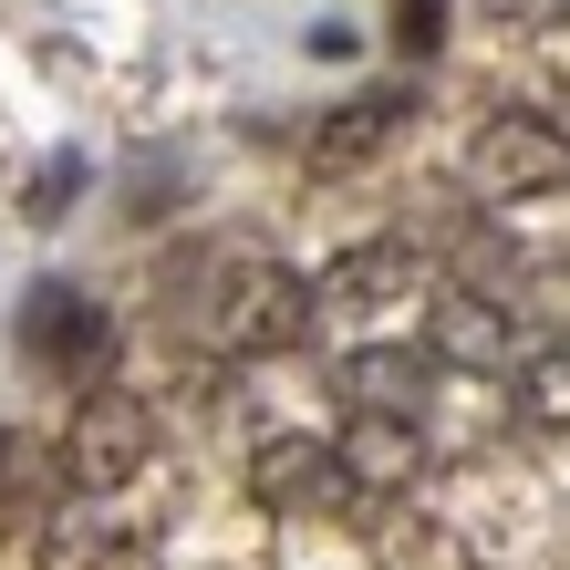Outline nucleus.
Returning a JSON list of instances; mask_svg holds the SVG:
<instances>
[{
    "mask_svg": "<svg viewBox=\"0 0 570 570\" xmlns=\"http://www.w3.org/2000/svg\"><path fill=\"white\" fill-rule=\"evenodd\" d=\"M62 478H73L83 498H115V488H136L146 466H156V415L136 405L125 384H94L83 405H73V425H62Z\"/></svg>",
    "mask_w": 570,
    "mask_h": 570,
    "instance_id": "nucleus-1",
    "label": "nucleus"
},
{
    "mask_svg": "<svg viewBox=\"0 0 570 570\" xmlns=\"http://www.w3.org/2000/svg\"><path fill=\"white\" fill-rule=\"evenodd\" d=\"M312 312H322V291L301 281V271L249 259V271L218 281V301H208V343L218 353H291L301 332H312Z\"/></svg>",
    "mask_w": 570,
    "mask_h": 570,
    "instance_id": "nucleus-2",
    "label": "nucleus"
},
{
    "mask_svg": "<svg viewBox=\"0 0 570 570\" xmlns=\"http://www.w3.org/2000/svg\"><path fill=\"white\" fill-rule=\"evenodd\" d=\"M466 187L478 197H550V187H570V146L550 136V115H488L466 136Z\"/></svg>",
    "mask_w": 570,
    "mask_h": 570,
    "instance_id": "nucleus-3",
    "label": "nucleus"
},
{
    "mask_svg": "<svg viewBox=\"0 0 570 570\" xmlns=\"http://www.w3.org/2000/svg\"><path fill=\"white\" fill-rule=\"evenodd\" d=\"M249 498L259 509H281V519H322V509H343V456H332V435H271V446L249 456Z\"/></svg>",
    "mask_w": 570,
    "mask_h": 570,
    "instance_id": "nucleus-4",
    "label": "nucleus"
},
{
    "mask_svg": "<svg viewBox=\"0 0 570 570\" xmlns=\"http://www.w3.org/2000/svg\"><path fill=\"white\" fill-rule=\"evenodd\" d=\"M21 353L31 363H52V374H105V363H115V322L105 312H94V301L83 291H31L21 301Z\"/></svg>",
    "mask_w": 570,
    "mask_h": 570,
    "instance_id": "nucleus-5",
    "label": "nucleus"
},
{
    "mask_svg": "<svg viewBox=\"0 0 570 570\" xmlns=\"http://www.w3.org/2000/svg\"><path fill=\"white\" fill-rule=\"evenodd\" d=\"M332 456H343V488L353 498H405L425 478V446L405 415H353L343 435H332Z\"/></svg>",
    "mask_w": 570,
    "mask_h": 570,
    "instance_id": "nucleus-6",
    "label": "nucleus"
},
{
    "mask_svg": "<svg viewBox=\"0 0 570 570\" xmlns=\"http://www.w3.org/2000/svg\"><path fill=\"white\" fill-rule=\"evenodd\" d=\"M425 384H435V363L405 353V343H363V353H343V394H353V415H405V425H415Z\"/></svg>",
    "mask_w": 570,
    "mask_h": 570,
    "instance_id": "nucleus-7",
    "label": "nucleus"
},
{
    "mask_svg": "<svg viewBox=\"0 0 570 570\" xmlns=\"http://www.w3.org/2000/svg\"><path fill=\"white\" fill-rule=\"evenodd\" d=\"M405 94H353V105H332L322 125H312V166H332V177H343V166H363V156H384L394 136H405Z\"/></svg>",
    "mask_w": 570,
    "mask_h": 570,
    "instance_id": "nucleus-8",
    "label": "nucleus"
},
{
    "mask_svg": "<svg viewBox=\"0 0 570 570\" xmlns=\"http://www.w3.org/2000/svg\"><path fill=\"white\" fill-rule=\"evenodd\" d=\"M42 570H156V550L115 519H52L42 529Z\"/></svg>",
    "mask_w": 570,
    "mask_h": 570,
    "instance_id": "nucleus-9",
    "label": "nucleus"
},
{
    "mask_svg": "<svg viewBox=\"0 0 570 570\" xmlns=\"http://www.w3.org/2000/svg\"><path fill=\"white\" fill-rule=\"evenodd\" d=\"M435 353H456V363H478V374H509L519 363V343H509V312H488V301H446L435 312Z\"/></svg>",
    "mask_w": 570,
    "mask_h": 570,
    "instance_id": "nucleus-10",
    "label": "nucleus"
},
{
    "mask_svg": "<svg viewBox=\"0 0 570 570\" xmlns=\"http://www.w3.org/2000/svg\"><path fill=\"white\" fill-rule=\"evenodd\" d=\"M509 394H519V425H540V435H570V353H519L509 363Z\"/></svg>",
    "mask_w": 570,
    "mask_h": 570,
    "instance_id": "nucleus-11",
    "label": "nucleus"
},
{
    "mask_svg": "<svg viewBox=\"0 0 570 570\" xmlns=\"http://www.w3.org/2000/svg\"><path fill=\"white\" fill-rule=\"evenodd\" d=\"M332 291H343V301H394V291H415V249H405V239H363V249L332 259Z\"/></svg>",
    "mask_w": 570,
    "mask_h": 570,
    "instance_id": "nucleus-12",
    "label": "nucleus"
},
{
    "mask_svg": "<svg viewBox=\"0 0 570 570\" xmlns=\"http://www.w3.org/2000/svg\"><path fill=\"white\" fill-rule=\"evenodd\" d=\"M52 478V446H31V435H0V509H31Z\"/></svg>",
    "mask_w": 570,
    "mask_h": 570,
    "instance_id": "nucleus-13",
    "label": "nucleus"
},
{
    "mask_svg": "<svg viewBox=\"0 0 570 570\" xmlns=\"http://www.w3.org/2000/svg\"><path fill=\"white\" fill-rule=\"evenodd\" d=\"M394 42L435 52V42H446V0H394Z\"/></svg>",
    "mask_w": 570,
    "mask_h": 570,
    "instance_id": "nucleus-14",
    "label": "nucleus"
},
{
    "mask_svg": "<svg viewBox=\"0 0 570 570\" xmlns=\"http://www.w3.org/2000/svg\"><path fill=\"white\" fill-rule=\"evenodd\" d=\"M519 21H570V0H509Z\"/></svg>",
    "mask_w": 570,
    "mask_h": 570,
    "instance_id": "nucleus-15",
    "label": "nucleus"
},
{
    "mask_svg": "<svg viewBox=\"0 0 570 570\" xmlns=\"http://www.w3.org/2000/svg\"><path fill=\"white\" fill-rule=\"evenodd\" d=\"M550 136H560V146H570V125H550Z\"/></svg>",
    "mask_w": 570,
    "mask_h": 570,
    "instance_id": "nucleus-16",
    "label": "nucleus"
}]
</instances>
